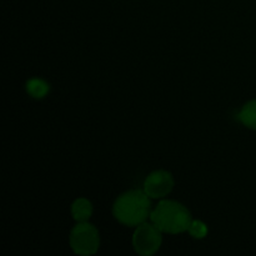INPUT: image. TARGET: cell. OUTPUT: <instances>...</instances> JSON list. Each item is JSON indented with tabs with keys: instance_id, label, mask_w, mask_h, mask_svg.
I'll list each match as a JSON object with an SVG mask.
<instances>
[{
	"instance_id": "7",
	"label": "cell",
	"mask_w": 256,
	"mask_h": 256,
	"mask_svg": "<svg viewBox=\"0 0 256 256\" xmlns=\"http://www.w3.org/2000/svg\"><path fill=\"white\" fill-rule=\"evenodd\" d=\"M239 119L249 129L256 130V99L246 102L240 110Z\"/></svg>"
},
{
	"instance_id": "5",
	"label": "cell",
	"mask_w": 256,
	"mask_h": 256,
	"mask_svg": "<svg viewBox=\"0 0 256 256\" xmlns=\"http://www.w3.org/2000/svg\"><path fill=\"white\" fill-rule=\"evenodd\" d=\"M174 188L172 175L166 170L150 172L144 182V192L152 199H162L169 195Z\"/></svg>"
},
{
	"instance_id": "2",
	"label": "cell",
	"mask_w": 256,
	"mask_h": 256,
	"mask_svg": "<svg viewBox=\"0 0 256 256\" xmlns=\"http://www.w3.org/2000/svg\"><path fill=\"white\" fill-rule=\"evenodd\" d=\"M150 220L162 232L180 234L188 232L192 222L189 210L174 200H162L150 214Z\"/></svg>"
},
{
	"instance_id": "8",
	"label": "cell",
	"mask_w": 256,
	"mask_h": 256,
	"mask_svg": "<svg viewBox=\"0 0 256 256\" xmlns=\"http://www.w3.org/2000/svg\"><path fill=\"white\" fill-rule=\"evenodd\" d=\"M50 86L45 80L38 79V78H34V79L28 80L26 82V92L30 96L35 98V99H42L45 95L49 92Z\"/></svg>"
},
{
	"instance_id": "1",
	"label": "cell",
	"mask_w": 256,
	"mask_h": 256,
	"mask_svg": "<svg viewBox=\"0 0 256 256\" xmlns=\"http://www.w3.org/2000/svg\"><path fill=\"white\" fill-rule=\"evenodd\" d=\"M150 196L144 190H129L115 200L112 215L118 222L126 226H139L150 218Z\"/></svg>"
},
{
	"instance_id": "6",
	"label": "cell",
	"mask_w": 256,
	"mask_h": 256,
	"mask_svg": "<svg viewBox=\"0 0 256 256\" xmlns=\"http://www.w3.org/2000/svg\"><path fill=\"white\" fill-rule=\"evenodd\" d=\"M72 215L78 222H85L92 215V204L85 198H79L72 205Z\"/></svg>"
},
{
	"instance_id": "3",
	"label": "cell",
	"mask_w": 256,
	"mask_h": 256,
	"mask_svg": "<svg viewBox=\"0 0 256 256\" xmlns=\"http://www.w3.org/2000/svg\"><path fill=\"white\" fill-rule=\"evenodd\" d=\"M70 246L78 255H94L100 245L99 232L88 222H79L70 232Z\"/></svg>"
},
{
	"instance_id": "4",
	"label": "cell",
	"mask_w": 256,
	"mask_h": 256,
	"mask_svg": "<svg viewBox=\"0 0 256 256\" xmlns=\"http://www.w3.org/2000/svg\"><path fill=\"white\" fill-rule=\"evenodd\" d=\"M162 230L155 224L142 222L132 235V246L139 255H154L160 249L162 242Z\"/></svg>"
},
{
	"instance_id": "9",
	"label": "cell",
	"mask_w": 256,
	"mask_h": 256,
	"mask_svg": "<svg viewBox=\"0 0 256 256\" xmlns=\"http://www.w3.org/2000/svg\"><path fill=\"white\" fill-rule=\"evenodd\" d=\"M188 232H189V234L192 235V238H195V239H204L208 235V228L206 225L202 222H200V220H192Z\"/></svg>"
}]
</instances>
